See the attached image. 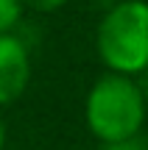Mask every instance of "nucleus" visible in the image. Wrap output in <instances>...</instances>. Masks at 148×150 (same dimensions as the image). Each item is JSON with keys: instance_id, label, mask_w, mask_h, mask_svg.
Here are the masks:
<instances>
[{"instance_id": "f257e3e1", "label": "nucleus", "mask_w": 148, "mask_h": 150, "mask_svg": "<svg viewBox=\"0 0 148 150\" xmlns=\"http://www.w3.org/2000/svg\"><path fill=\"white\" fill-rule=\"evenodd\" d=\"M145 97L140 92L137 81L129 75L106 72L89 86L84 100V120L95 139L120 142L132 139L143 131L145 122Z\"/></svg>"}, {"instance_id": "f03ea898", "label": "nucleus", "mask_w": 148, "mask_h": 150, "mask_svg": "<svg viewBox=\"0 0 148 150\" xmlns=\"http://www.w3.org/2000/svg\"><path fill=\"white\" fill-rule=\"evenodd\" d=\"M95 47L109 72L137 78L148 67V3L145 0L115 3L98 22Z\"/></svg>"}, {"instance_id": "7ed1b4c3", "label": "nucleus", "mask_w": 148, "mask_h": 150, "mask_svg": "<svg viewBox=\"0 0 148 150\" xmlns=\"http://www.w3.org/2000/svg\"><path fill=\"white\" fill-rule=\"evenodd\" d=\"M31 83V53L17 33H0V106L20 100Z\"/></svg>"}, {"instance_id": "20e7f679", "label": "nucleus", "mask_w": 148, "mask_h": 150, "mask_svg": "<svg viewBox=\"0 0 148 150\" xmlns=\"http://www.w3.org/2000/svg\"><path fill=\"white\" fill-rule=\"evenodd\" d=\"M22 0H0V33H14L22 20Z\"/></svg>"}, {"instance_id": "39448f33", "label": "nucleus", "mask_w": 148, "mask_h": 150, "mask_svg": "<svg viewBox=\"0 0 148 150\" xmlns=\"http://www.w3.org/2000/svg\"><path fill=\"white\" fill-rule=\"evenodd\" d=\"M98 150H148V142L143 136H132V139H120V142H104Z\"/></svg>"}, {"instance_id": "423d86ee", "label": "nucleus", "mask_w": 148, "mask_h": 150, "mask_svg": "<svg viewBox=\"0 0 148 150\" xmlns=\"http://www.w3.org/2000/svg\"><path fill=\"white\" fill-rule=\"evenodd\" d=\"M64 3L67 0H22V6H28L34 11H59Z\"/></svg>"}, {"instance_id": "0eeeda50", "label": "nucleus", "mask_w": 148, "mask_h": 150, "mask_svg": "<svg viewBox=\"0 0 148 150\" xmlns=\"http://www.w3.org/2000/svg\"><path fill=\"white\" fill-rule=\"evenodd\" d=\"M134 81H137L140 92H143V97H145V103H148V67H145V70L140 72V75H137V78H134Z\"/></svg>"}, {"instance_id": "6e6552de", "label": "nucleus", "mask_w": 148, "mask_h": 150, "mask_svg": "<svg viewBox=\"0 0 148 150\" xmlns=\"http://www.w3.org/2000/svg\"><path fill=\"white\" fill-rule=\"evenodd\" d=\"M6 147V125H3V120H0V150Z\"/></svg>"}]
</instances>
